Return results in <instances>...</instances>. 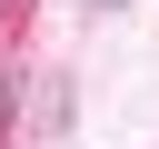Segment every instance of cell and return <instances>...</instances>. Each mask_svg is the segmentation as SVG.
<instances>
[{"mask_svg": "<svg viewBox=\"0 0 159 149\" xmlns=\"http://www.w3.org/2000/svg\"><path fill=\"white\" fill-rule=\"evenodd\" d=\"M0 119H10V79H0Z\"/></svg>", "mask_w": 159, "mask_h": 149, "instance_id": "cell-1", "label": "cell"}]
</instances>
